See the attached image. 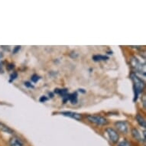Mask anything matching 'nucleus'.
<instances>
[{
    "instance_id": "obj_1",
    "label": "nucleus",
    "mask_w": 146,
    "mask_h": 146,
    "mask_svg": "<svg viewBox=\"0 0 146 146\" xmlns=\"http://www.w3.org/2000/svg\"><path fill=\"white\" fill-rule=\"evenodd\" d=\"M130 77L133 83V90H134V99L133 102H135L138 100V97L143 92L145 89V82L135 74V73H132Z\"/></svg>"
},
{
    "instance_id": "obj_2",
    "label": "nucleus",
    "mask_w": 146,
    "mask_h": 146,
    "mask_svg": "<svg viewBox=\"0 0 146 146\" xmlns=\"http://www.w3.org/2000/svg\"><path fill=\"white\" fill-rule=\"evenodd\" d=\"M130 64L132 67L135 70L136 72H139L141 74H143L144 76L145 75V65L141 64V62L139 60L135 57V56H132L131 59H130Z\"/></svg>"
},
{
    "instance_id": "obj_3",
    "label": "nucleus",
    "mask_w": 146,
    "mask_h": 146,
    "mask_svg": "<svg viewBox=\"0 0 146 146\" xmlns=\"http://www.w3.org/2000/svg\"><path fill=\"white\" fill-rule=\"evenodd\" d=\"M89 122L98 125H106L109 123L108 120L105 117L99 115H88L86 116Z\"/></svg>"
},
{
    "instance_id": "obj_4",
    "label": "nucleus",
    "mask_w": 146,
    "mask_h": 146,
    "mask_svg": "<svg viewBox=\"0 0 146 146\" xmlns=\"http://www.w3.org/2000/svg\"><path fill=\"white\" fill-rule=\"evenodd\" d=\"M106 133H107L109 139L113 143L116 144L119 140V135L113 128H107L106 129Z\"/></svg>"
},
{
    "instance_id": "obj_5",
    "label": "nucleus",
    "mask_w": 146,
    "mask_h": 146,
    "mask_svg": "<svg viewBox=\"0 0 146 146\" xmlns=\"http://www.w3.org/2000/svg\"><path fill=\"white\" fill-rule=\"evenodd\" d=\"M115 127L122 134H127L129 132V124L125 121H117L115 122Z\"/></svg>"
},
{
    "instance_id": "obj_6",
    "label": "nucleus",
    "mask_w": 146,
    "mask_h": 146,
    "mask_svg": "<svg viewBox=\"0 0 146 146\" xmlns=\"http://www.w3.org/2000/svg\"><path fill=\"white\" fill-rule=\"evenodd\" d=\"M60 115H64V116H67V117L72 118V119H74L76 120H81L83 119L81 114L80 113H75V112H70V111H64V112H60L58 113Z\"/></svg>"
},
{
    "instance_id": "obj_7",
    "label": "nucleus",
    "mask_w": 146,
    "mask_h": 146,
    "mask_svg": "<svg viewBox=\"0 0 146 146\" xmlns=\"http://www.w3.org/2000/svg\"><path fill=\"white\" fill-rule=\"evenodd\" d=\"M9 146H24V141L19 137L14 135L9 139Z\"/></svg>"
},
{
    "instance_id": "obj_8",
    "label": "nucleus",
    "mask_w": 146,
    "mask_h": 146,
    "mask_svg": "<svg viewBox=\"0 0 146 146\" xmlns=\"http://www.w3.org/2000/svg\"><path fill=\"white\" fill-rule=\"evenodd\" d=\"M131 133H132V137H133L136 141H140V142H141V141H143L142 139H141V134H140V132H139V131L137 129H135V128H132V130H131Z\"/></svg>"
},
{
    "instance_id": "obj_9",
    "label": "nucleus",
    "mask_w": 146,
    "mask_h": 146,
    "mask_svg": "<svg viewBox=\"0 0 146 146\" xmlns=\"http://www.w3.org/2000/svg\"><path fill=\"white\" fill-rule=\"evenodd\" d=\"M0 130L3 132L5 133H9V134H14V130L12 129L10 127L6 125L5 124L3 123V122H0Z\"/></svg>"
},
{
    "instance_id": "obj_10",
    "label": "nucleus",
    "mask_w": 146,
    "mask_h": 146,
    "mask_svg": "<svg viewBox=\"0 0 146 146\" xmlns=\"http://www.w3.org/2000/svg\"><path fill=\"white\" fill-rule=\"evenodd\" d=\"M135 119H136L138 123H139V124L140 125L141 127H143V128H145V129L146 122H145V119H144L143 116H142L141 115H140V114H137V115H135Z\"/></svg>"
},
{
    "instance_id": "obj_11",
    "label": "nucleus",
    "mask_w": 146,
    "mask_h": 146,
    "mask_svg": "<svg viewBox=\"0 0 146 146\" xmlns=\"http://www.w3.org/2000/svg\"><path fill=\"white\" fill-rule=\"evenodd\" d=\"M69 101L72 104H77L78 102V95H77V92H74L70 94L69 95Z\"/></svg>"
},
{
    "instance_id": "obj_12",
    "label": "nucleus",
    "mask_w": 146,
    "mask_h": 146,
    "mask_svg": "<svg viewBox=\"0 0 146 146\" xmlns=\"http://www.w3.org/2000/svg\"><path fill=\"white\" fill-rule=\"evenodd\" d=\"M93 60L95 62H98V61H102V60H109V57L106 55H101V54H96V55L93 56Z\"/></svg>"
},
{
    "instance_id": "obj_13",
    "label": "nucleus",
    "mask_w": 146,
    "mask_h": 146,
    "mask_svg": "<svg viewBox=\"0 0 146 146\" xmlns=\"http://www.w3.org/2000/svg\"><path fill=\"white\" fill-rule=\"evenodd\" d=\"M54 93L56 94H58V95H60V96H61V97H63V96H64L65 95H67V94H68V90L66 88L64 89H55L54 90Z\"/></svg>"
},
{
    "instance_id": "obj_14",
    "label": "nucleus",
    "mask_w": 146,
    "mask_h": 146,
    "mask_svg": "<svg viewBox=\"0 0 146 146\" xmlns=\"http://www.w3.org/2000/svg\"><path fill=\"white\" fill-rule=\"evenodd\" d=\"M31 81L33 82V83H37V82L39 80H40V77H39L38 74H33L31 77Z\"/></svg>"
},
{
    "instance_id": "obj_15",
    "label": "nucleus",
    "mask_w": 146,
    "mask_h": 146,
    "mask_svg": "<svg viewBox=\"0 0 146 146\" xmlns=\"http://www.w3.org/2000/svg\"><path fill=\"white\" fill-rule=\"evenodd\" d=\"M17 77H18V73H17V72H13L12 74L10 75V79H9L10 83L16 79Z\"/></svg>"
},
{
    "instance_id": "obj_16",
    "label": "nucleus",
    "mask_w": 146,
    "mask_h": 146,
    "mask_svg": "<svg viewBox=\"0 0 146 146\" xmlns=\"http://www.w3.org/2000/svg\"><path fill=\"white\" fill-rule=\"evenodd\" d=\"M118 146H130V144L128 141L124 140V141H122L121 142H119Z\"/></svg>"
},
{
    "instance_id": "obj_17",
    "label": "nucleus",
    "mask_w": 146,
    "mask_h": 146,
    "mask_svg": "<svg viewBox=\"0 0 146 146\" xmlns=\"http://www.w3.org/2000/svg\"><path fill=\"white\" fill-rule=\"evenodd\" d=\"M69 95H70V94H67V95H65L64 96H63L62 97L63 103H66L67 101H69Z\"/></svg>"
},
{
    "instance_id": "obj_18",
    "label": "nucleus",
    "mask_w": 146,
    "mask_h": 146,
    "mask_svg": "<svg viewBox=\"0 0 146 146\" xmlns=\"http://www.w3.org/2000/svg\"><path fill=\"white\" fill-rule=\"evenodd\" d=\"M24 84H25V86H26V87H28V88H34V86L33 85H31V84L30 83V82L29 81L25 82Z\"/></svg>"
},
{
    "instance_id": "obj_19",
    "label": "nucleus",
    "mask_w": 146,
    "mask_h": 146,
    "mask_svg": "<svg viewBox=\"0 0 146 146\" xmlns=\"http://www.w3.org/2000/svg\"><path fill=\"white\" fill-rule=\"evenodd\" d=\"M21 48H22L21 46H15V47L14 48V50H13V51H12L13 54H16V53L19 52L20 49H21Z\"/></svg>"
},
{
    "instance_id": "obj_20",
    "label": "nucleus",
    "mask_w": 146,
    "mask_h": 146,
    "mask_svg": "<svg viewBox=\"0 0 146 146\" xmlns=\"http://www.w3.org/2000/svg\"><path fill=\"white\" fill-rule=\"evenodd\" d=\"M48 100V97L45 96H42L40 97V99H39V101L41 102V103H44V102H46V101Z\"/></svg>"
},
{
    "instance_id": "obj_21",
    "label": "nucleus",
    "mask_w": 146,
    "mask_h": 146,
    "mask_svg": "<svg viewBox=\"0 0 146 146\" xmlns=\"http://www.w3.org/2000/svg\"><path fill=\"white\" fill-rule=\"evenodd\" d=\"M141 100H142V103H143L144 109H145V95H144V96L141 97Z\"/></svg>"
},
{
    "instance_id": "obj_22",
    "label": "nucleus",
    "mask_w": 146,
    "mask_h": 146,
    "mask_svg": "<svg viewBox=\"0 0 146 146\" xmlns=\"http://www.w3.org/2000/svg\"><path fill=\"white\" fill-rule=\"evenodd\" d=\"M12 68H14V64H9V67H8V69L11 70L12 69Z\"/></svg>"
},
{
    "instance_id": "obj_23",
    "label": "nucleus",
    "mask_w": 146,
    "mask_h": 146,
    "mask_svg": "<svg viewBox=\"0 0 146 146\" xmlns=\"http://www.w3.org/2000/svg\"><path fill=\"white\" fill-rule=\"evenodd\" d=\"M48 94H49V96H50V98H53V97H54V94H53L52 93H48Z\"/></svg>"
},
{
    "instance_id": "obj_24",
    "label": "nucleus",
    "mask_w": 146,
    "mask_h": 146,
    "mask_svg": "<svg viewBox=\"0 0 146 146\" xmlns=\"http://www.w3.org/2000/svg\"><path fill=\"white\" fill-rule=\"evenodd\" d=\"M79 91H80V92H82V93H84V94H85V93H86V91L84 90H83V89H80Z\"/></svg>"
}]
</instances>
